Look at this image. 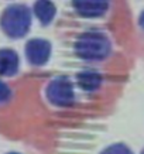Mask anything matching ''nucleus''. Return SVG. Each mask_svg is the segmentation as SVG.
<instances>
[{
    "instance_id": "1",
    "label": "nucleus",
    "mask_w": 144,
    "mask_h": 154,
    "mask_svg": "<svg viewBox=\"0 0 144 154\" xmlns=\"http://www.w3.org/2000/svg\"><path fill=\"white\" fill-rule=\"evenodd\" d=\"M74 52L76 58L84 62H102L110 57L112 41L109 35L100 30H88L75 38Z\"/></svg>"
},
{
    "instance_id": "2",
    "label": "nucleus",
    "mask_w": 144,
    "mask_h": 154,
    "mask_svg": "<svg viewBox=\"0 0 144 154\" xmlns=\"http://www.w3.org/2000/svg\"><path fill=\"white\" fill-rule=\"evenodd\" d=\"M33 24V11L24 3H13L0 14V28L11 40L26 37Z\"/></svg>"
},
{
    "instance_id": "3",
    "label": "nucleus",
    "mask_w": 144,
    "mask_h": 154,
    "mask_svg": "<svg viewBox=\"0 0 144 154\" xmlns=\"http://www.w3.org/2000/svg\"><path fill=\"white\" fill-rule=\"evenodd\" d=\"M45 98L55 107H71L76 99L74 82L66 75H57L47 84Z\"/></svg>"
},
{
    "instance_id": "4",
    "label": "nucleus",
    "mask_w": 144,
    "mask_h": 154,
    "mask_svg": "<svg viewBox=\"0 0 144 154\" xmlns=\"http://www.w3.org/2000/svg\"><path fill=\"white\" fill-rule=\"evenodd\" d=\"M51 42L45 38H30L24 47L26 60L31 66H44L51 58Z\"/></svg>"
},
{
    "instance_id": "5",
    "label": "nucleus",
    "mask_w": 144,
    "mask_h": 154,
    "mask_svg": "<svg viewBox=\"0 0 144 154\" xmlns=\"http://www.w3.org/2000/svg\"><path fill=\"white\" fill-rule=\"evenodd\" d=\"M71 5L82 19H100L107 13L110 0H71Z\"/></svg>"
},
{
    "instance_id": "6",
    "label": "nucleus",
    "mask_w": 144,
    "mask_h": 154,
    "mask_svg": "<svg viewBox=\"0 0 144 154\" xmlns=\"http://www.w3.org/2000/svg\"><path fill=\"white\" fill-rule=\"evenodd\" d=\"M75 82L78 85V88L84 92L93 94L102 88L103 85V75L98 69L93 68H85V69L79 71L75 75Z\"/></svg>"
},
{
    "instance_id": "7",
    "label": "nucleus",
    "mask_w": 144,
    "mask_h": 154,
    "mask_svg": "<svg viewBox=\"0 0 144 154\" xmlns=\"http://www.w3.org/2000/svg\"><path fill=\"white\" fill-rule=\"evenodd\" d=\"M20 69V55L13 48H0V76L11 78Z\"/></svg>"
},
{
    "instance_id": "8",
    "label": "nucleus",
    "mask_w": 144,
    "mask_h": 154,
    "mask_svg": "<svg viewBox=\"0 0 144 154\" xmlns=\"http://www.w3.org/2000/svg\"><path fill=\"white\" fill-rule=\"evenodd\" d=\"M35 19L41 26H50L57 16V6L52 0H35L31 9Z\"/></svg>"
},
{
    "instance_id": "9",
    "label": "nucleus",
    "mask_w": 144,
    "mask_h": 154,
    "mask_svg": "<svg viewBox=\"0 0 144 154\" xmlns=\"http://www.w3.org/2000/svg\"><path fill=\"white\" fill-rule=\"evenodd\" d=\"M100 154H134L131 149L124 143H115V144L107 146L106 149H103Z\"/></svg>"
},
{
    "instance_id": "10",
    "label": "nucleus",
    "mask_w": 144,
    "mask_h": 154,
    "mask_svg": "<svg viewBox=\"0 0 144 154\" xmlns=\"http://www.w3.org/2000/svg\"><path fill=\"white\" fill-rule=\"evenodd\" d=\"M13 98V91L5 81L0 79V105H6L9 103Z\"/></svg>"
},
{
    "instance_id": "11",
    "label": "nucleus",
    "mask_w": 144,
    "mask_h": 154,
    "mask_svg": "<svg viewBox=\"0 0 144 154\" xmlns=\"http://www.w3.org/2000/svg\"><path fill=\"white\" fill-rule=\"evenodd\" d=\"M139 26L141 27V30L144 31V10L140 13V17H139Z\"/></svg>"
},
{
    "instance_id": "12",
    "label": "nucleus",
    "mask_w": 144,
    "mask_h": 154,
    "mask_svg": "<svg viewBox=\"0 0 144 154\" xmlns=\"http://www.w3.org/2000/svg\"><path fill=\"white\" fill-rule=\"evenodd\" d=\"M7 154H20V153H14V151H11V153H7Z\"/></svg>"
},
{
    "instance_id": "13",
    "label": "nucleus",
    "mask_w": 144,
    "mask_h": 154,
    "mask_svg": "<svg viewBox=\"0 0 144 154\" xmlns=\"http://www.w3.org/2000/svg\"><path fill=\"white\" fill-rule=\"evenodd\" d=\"M141 154H144V149H143V150H141Z\"/></svg>"
}]
</instances>
